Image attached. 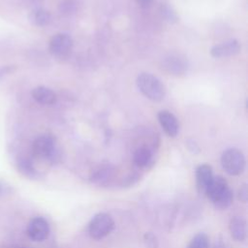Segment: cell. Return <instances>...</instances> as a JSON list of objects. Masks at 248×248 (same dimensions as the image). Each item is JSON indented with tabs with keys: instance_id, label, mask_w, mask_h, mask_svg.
Here are the masks:
<instances>
[{
	"instance_id": "14",
	"label": "cell",
	"mask_w": 248,
	"mask_h": 248,
	"mask_svg": "<svg viewBox=\"0 0 248 248\" xmlns=\"http://www.w3.org/2000/svg\"><path fill=\"white\" fill-rule=\"evenodd\" d=\"M29 20L36 26H45L49 22L50 15L44 9H36L29 14Z\"/></svg>"
},
{
	"instance_id": "11",
	"label": "cell",
	"mask_w": 248,
	"mask_h": 248,
	"mask_svg": "<svg viewBox=\"0 0 248 248\" xmlns=\"http://www.w3.org/2000/svg\"><path fill=\"white\" fill-rule=\"evenodd\" d=\"M240 50V45L236 40H230L222 44L214 46L210 53L213 57H227L238 53Z\"/></svg>"
},
{
	"instance_id": "12",
	"label": "cell",
	"mask_w": 248,
	"mask_h": 248,
	"mask_svg": "<svg viewBox=\"0 0 248 248\" xmlns=\"http://www.w3.org/2000/svg\"><path fill=\"white\" fill-rule=\"evenodd\" d=\"M231 235L237 241H243L247 235V225L244 218L235 216L232 218L229 225Z\"/></svg>"
},
{
	"instance_id": "15",
	"label": "cell",
	"mask_w": 248,
	"mask_h": 248,
	"mask_svg": "<svg viewBox=\"0 0 248 248\" xmlns=\"http://www.w3.org/2000/svg\"><path fill=\"white\" fill-rule=\"evenodd\" d=\"M151 160V152L147 147H140L134 154V162L138 167H145Z\"/></svg>"
},
{
	"instance_id": "3",
	"label": "cell",
	"mask_w": 248,
	"mask_h": 248,
	"mask_svg": "<svg viewBox=\"0 0 248 248\" xmlns=\"http://www.w3.org/2000/svg\"><path fill=\"white\" fill-rule=\"evenodd\" d=\"M221 165L230 175H238L245 169V157L240 150L229 148L221 156Z\"/></svg>"
},
{
	"instance_id": "13",
	"label": "cell",
	"mask_w": 248,
	"mask_h": 248,
	"mask_svg": "<svg viewBox=\"0 0 248 248\" xmlns=\"http://www.w3.org/2000/svg\"><path fill=\"white\" fill-rule=\"evenodd\" d=\"M33 99L42 105H52L56 101L55 93L48 87L37 86L32 90Z\"/></svg>"
},
{
	"instance_id": "7",
	"label": "cell",
	"mask_w": 248,
	"mask_h": 248,
	"mask_svg": "<svg viewBox=\"0 0 248 248\" xmlns=\"http://www.w3.org/2000/svg\"><path fill=\"white\" fill-rule=\"evenodd\" d=\"M161 67L170 75L179 76L187 71L188 63L186 58L180 54H170L162 59Z\"/></svg>"
},
{
	"instance_id": "19",
	"label": "cell",
	"mask_w": 248,
	"mask_h": 248,
	"mask_svg": "<svg viewBox=\"0 0 248 248\" xmlns=\"http://www.w3.org/2000/svg\"><path fill=\"white\" fill-rule=\"evenodd\" d=\"M138 4L142 8H147L150 6L152 0H137Z\"/></svg>"
},
{
	"instance_id": "16",
	"label": "cell",
	"mask_w": 248,
	"mask_h": 248,
	"mask_svg": "<svg viewBox=\"0 0 248 248\" xmlns=\"http://www.w3.org/2000/svg\"><path fill=\"white\" fill-rule=\"evenodd\" d=\"M187 248H208L207 235L202 232L196 234L188 244Z\"/></svg>"
},
{
	"instance_id": "9",
	"label": "cell",
	"mask_w": 248,
	"mask_h": 248,
	"mask_svg": "<svg viewBox=\"0 0 248 248\" xmlns=\"http://www.w3.org/2000/svg\"><path fill=\"white\" fill-rule=\"evenodd\" d=\"M213 178L212 169L209 165H200L196 170L197 190L200 194L205 195V191Z\"/></svg>"
},
{
	"instance_id": "17",
	"label": "cell",
	"mask_w": 248,
	"mask_h": 248,
	"mask_svg": "<svg viewBox=\"0 0 248 248\" xmlns=\"http://www.w3.org/2000/svg\"><path fill=\"white\" fill-rule=\"evenodd\" d=\"M161 12L163 16L170 22H174L177 20V16L175 12L171 9L170 6H169L168 4H164L161 7Z\"/></svg>"
},
{
	"instance_id": "18",
	"label": "cell",
	"mask_w": 248,
	"mask_h": 248,
	"mask_svg": "<svg viewBox=\"0 0 248 248\" xmlns=\"http://www.w3.org/2000/svg\"><path fill=\"white\" fill-rule=\"evenodd\" d=\"M237 198L242 202H247V199H248V189H247L246 185H243L242 187L239 188L238 194H237Z\"/></svg>"
},
{
	"instance_id": "1",
	"label": "cell",
	"mask_w": 248,
	"mask_h": 248,
	"mask_svg": "<svg viewBox=\"0 0 248 248\" xmlns=\"http://www.w3.org/2000/svg\"><path fill=\"white\" fill-rule=\"evenodd\" d=\"M205 196L217 208L220 209L229 207L233 199L232 190L230 189L226 179L222 176H213L205 191Z\"/></svg>"
},
{
	"instance_id": "5",
	"label": "cell",
	"mask_w": 248,
	"mask_h": 248,
	"mask_svg": "<svg viewBox=\"0 0 248 248\" xmlns=\"http://www.w3.org/2000/svg\"><path fill=\"white\" fill-rule=\"evenodd\" d=\"M32 151L39 159H50L55 152L54 139L48 135L38 137L32 144Z\"/></svg>"
},
{
	"instance_id": "20",
	"label": "cell",
	"mask_w": 248,
	"mask_h": 248,
	"mask_svg": "<svg viewBox=\"0 0 248 248\" xmlns=\"http://www.w3.org/2000/svg\"><path fill=\"white\" fill-rule=\"evenodd\" d=\"M215 248H224V245L223 244H217V247H215Z\"/></svg>"
},
{
	"instance_id": "2",
	"label": "cell",
	"mask_w": 248,
	"mask_h": 248,
	"mask_svg": "<svg viewBox=\"0 0 248 248\" xmlns=\"http://www.w3.org/2000/svg\"><path fill=\"white\" fill-rule=\"evenodd\" d=\"M137 85L140 91L151 101L160 102L166 95L165 85L157 77L151 74H140L137 78Z\"/></svg>"
},
{
	"instance_id": "8",
	"label": "cell",
	"mask_w": 248,
	"mask_h": 248,
	"mask_svg": "<svg viewBox=\"0 0 248 248\" xmlns=\"http://www.w3.org/2000/svg\"><path fill=\"white\" fill-rule=\"evenodd\" d=\"M27 233L32 240L43 241L48 236L49 233L48 223L42 217H36L29 223Z\"/></svg>"
},
{
	"instance_id": "6",
	"label": "cell",
	"mask_w": 248,
	"mask_h": 248,
	"mask_svg": "<svg viewBox=\"0 0 248 248\" xmlns=\"http://www.w3.org/2000/svg\"><path fill=\"white\" fill-rule=\"evenodd\" d=\"M73 46L72 38L65 33L54 35L48 44L49 52L54 56H65L69 53Z\"/></svg>"
},
{
	"instance_id": "4",
	"label": "cell",
	"mask_w": 248,
	"mask_h": 248,
	"mask_svg": "<svg viewBox=\"0 0 248 248\" xmlns=\"http://www.w3.org/2000/svg\"><path fill=\"white\" fill-rule=\"evenodd\" d=\"M114 228V221L107 213H98L90 221L88 226L89 235L93 239H102L111 232Z\"/></svg>"
},
{
	"instance_id": "10",
	"label": "cell",
	"mask_w": 248,
	"mask_h": 248,
	"mask_svg": "<svg viewBox=\"0 0 248 248\" xmlns=\"http://www.w3.org/2000/svg\"><path fill=\"white\" fill-rule=\"evenodd\" d=\"M158 120L161 127L169 137L173 138L177 135L179 125L177 119L171 112L168 110H161L158 113Z\"/></svg>"
}]
</instances>
